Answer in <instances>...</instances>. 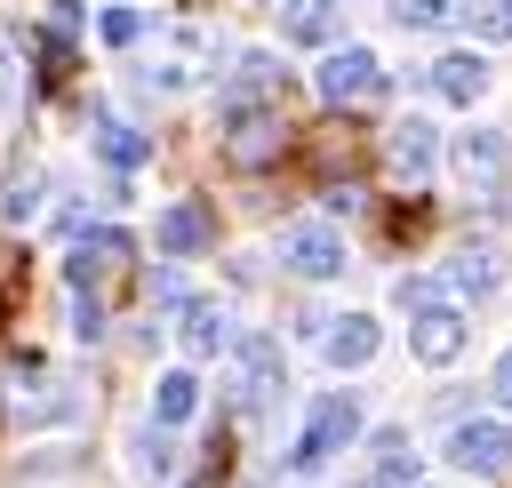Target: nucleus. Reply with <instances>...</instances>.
Returning a JSON list of instances; mask_svg holds the SVG:
<instances>
[{
	"label": "nucleus",
	"instance_id": "5701e85b",
	"mask_svg": "<svg viewBox=\"0 0 512 488\" xmlns=\"http://www.w3.org/2000/svg\"><path fill=\"white\" fill-rule=\"evenodd\" d=\"M96 32H104L112 48H136V40H144V16H136V8H104V24H96Z\"/></svg>",
	"mask_w": 512,
	"mask_h": 488
},
{
	"label": "nucleus",
	"instance_id": "0eeeda50",
	"mask_svg": "<svg viewBox=\"0 0 512 488\" xmlns=\"http://www.w3.org/2000/svg\"><path fill=\"white\" fill-rule=\"evenodd\" d=\"M280 264H288L296 280H336L352 256H344V232H328V224H288V232H280Z\"/></svg>",
	"mask_w": 512,
	"mask_h": 488
},
{
	"label": "nucleus",
	"instance_id": "9d476101",
	"mask_svg": "<svg viewBox=\"0 0 512 488\" xmlns=\"http://www.w3.org/2000/svg\"><path fill=\"white\" fill-rule=\"evenodd\" d=\"M464 336H472L464 304H440V312H416V320H408V352H416L424 368H448V360L464 352Z\"/></svg>",
	"mask_w": 512,
	"mask_h": 488
},
{
	"label": "nucleus",
	"instance_id": "f03ea898",
	"mask_svg": "<svg viewBox=\"0 0 512 488\" xmlns=\"http://www.w3.org/2000/svg\"><path fill=\"white\" fill-rule=\"evenodd\" d=\"M448 160H456V176H464L480 200H504V192H512V136H504V128H464V136L448 144Z\"/></svg>",
	"mask_w": 512,
	"mask_h": 488
},
{
	"label": "nucleus",
	"instance_id": "bb28decb",
	"mask_svg": "<svg viewBox=\"0 0 512 488\" xmlns=\"http://www.w3.org/2000/svg\"><path fill=\"white\" fill-rule=\"evenodd\" d=\"M32 208H40V176H24V184H16V192H8V216H16V224H24V216H32Z\"/></svg>",
	"mask_w": 512,
	"mask_h": 488
},
{
	"label": "nucleus",
	"instance_id": "aec40b11",
	"mask_svg": "<svg viewBox=\"0 0 512 488\" xmlns=\"http://www.w3.org/2000/svg\"><path fill=\"white\" fill-rule=\"evenodd\" d=\"M472 8L464 0H392V24L400 32H448V24H464Z\"/></svg>",
	"mask_w": 512,
	"mask_h": 488
},
{
	"label": "nucleus",
	"instance_id": "f8f14e48",
	"mask_svg": "<svg viewBox=\"0 0 512 488\" xmlns=\"http://www.w3.org/2000/svg\"><path fill=\"white\" fill-rule=\"evenodd\" d=\"M152 240H160V256H200V248L216 240V216H208L200 200H176V208H160Z\"/></svg>",
	"mask_w": 512,
	"mask_h": 488
},
{
	"label": "nucleus",
	"instance_id": "cd10ccee",
	"mask_svg": "<svg viewBox=\"0 0 512 488\" xmlns=\"http://www.w3.org/2000/svg\"><path fill=\"white\" fill-rule=\"evenodd\" d=\"M0 104H8V56H0Z\"/></svg>",
	"mask_w": 512,
	"mask_h": 488
},
{
	"label": "nucleus",
	"instance_id": "a211bd4d",
	"mask_svg": "<svg viewBox=\"0 0 512 488\" xmlns=\"http://www.w3.org/2000/svg\"><path fill=\"white\" fill-rule=\"evenodd\" d=\"M96 152H104L112 168H144V160H152V144H144L128 120H112V112H96Z\"/></svg>",
	"mask_w": 512,
	"mask_h": 488
},
{
	"label": "nucleus",
	"instance_id": "4468645a",
	"mask_svg": "<svg viewBox=\"0 0 512 488\" xmlns=\"http://www.w3.org/2000/svg\"><path fill=\"white\" fill-rule=\"evenodd\" d=\"M432 88H440L448 104H464V112H472V104L488 96V56H480V48H448V56L432 64Z\"/></svg>",
	"mask_w": 512,
	"mask_h": 488
},
{
	"label": "nucleus",
	"instance_id": "20e7f679",
	"mask_svg": "<svg viewBox=\"0 0 512 488\" xmlns=\"http://www.w3.org/2000/svg\"><path fill=\"white\" fill-rule=\"evenodd\" d=\"M280 104H232L224 112V160L232 168H264L272 152H280Z\"/></svg>",
	"mask_w": 512,
	"mask_h": 488
},
{
	"label": "nucleus",
	"instance_id": "ddd939ff",
	"mask_svg": "<svg viewBox=\"0 0 512 488\" xmlns=\"http://www.w3.org/2000/svg\"><path fill=\"white\" fill-rule=\"evenodd\" d=\"M176 336H184V352H192V360H216V352H232V344H240L216 296H192V304H184V320H176Z\"/></svg>",
	"mask_w": 512,
	"mask_h": 488
},
{
	"label": "nucleus",
	"instance_id": "393cba45",
	"mask_svg": "<svg viewBox=\"0 0 512 488\" xmlns=\"http://www.w3.org/2000/svg\"><path fill=\"white\" fill-rule=\"evenodd\" d=\"M72 336H104V304H96V296L72 304Z\"/></svg>",
	"mask_w": 512,
	"mask_h": 488
},
{
	"label": "nucleus",
	"instance_id": "423d86ee",
	"mask_svg": "<svg viewBox=\"0 0 512 488\" xmlns=\"http://www.w3.org/2000/svg\"><path fill=\"white\" fill-rule=\"evenodd\" d=\"M448 464L456 472H512V416H464L448 432Z\"/></svg>",
	"mask_w": 512,
	"mask_h": 488
},
{
	"label": "nucleus",
	"instance_id": "7ed1b4c3",
	"mask_svg": "<svg viewBox=\"0 0 512 488\" xmlns=\"http://www.w3.org/2000/svg\"><path fill=\"white\" fill-rule=\"evenodd\" d=\"M352 440H360V400H352V392H320V400L304 408L296 464H320V456H336V448H352Z\"/></svg>",
	"mask_w": 512,
	"mask_h": 488
},
{
	"label": "nucleus",
	"instance_id": "39448f33",
	"mask_svg": "<svg viewBox=\"0 0 512 488\" xmlns=\"http://www.w3.org/2000/svg\"><path fill=\"white\" fill-rule=\"evenodd\" d=\"M128 232H112V224H96V232H80L72 240V256H64V280H72V296H96L112 272H128Z\"/></svg>",
	"mask_w": 512,
	"mask_h": 488
},
{
	"label": "nucleus",
	"instance_id": "412c9836",
	"mask_svg": "<svg viewBox=\"0 0 512 488\" xmlns=\"http://www.w3.org/2000/svg\"><path fill=\"white\" fill-rule=\"evenodd\" d=\"M392 304L416 320V312H440V304H456V296H448V280H432V272H408V280L392 288Z\"/></svg>",
	"mask_w": 512,
	"mask_h": 488
},
{
	"label": "nucleus",
	"instance_id": "dca6fc26",
	"mask_svg": "<svg viewBox=\"0 0 512 488\" xmlns=\"http://www.w3.org/2000/svg\"><path fill=\"white\" fill-rule=\"evenodd\" d=\"M376 344H384V328H376L368 312L328 320V368H368V360H376Z\"/></svg>",
	"mask_w": 512,
	"mask_h": 488
},
{
	"label": "nucleus",
	"instance_id": "9b49d317",
	"mask_svg": "<svg viewBox=\"0 0 512 488\" xmlns=\"http://www.w3.org/2000/svg\"><path fill=\"white\" fill-rule=\"evenodd\" d=\"M232 360H240V408L256 416V408L280 392V344H272V336H240Z\"/></svg>",
	"mask_w": 512,
	"mask_h": 488
},
{
	"label": "nucleus",
	"instance_id": "f3484780",
	"mask_svg": "<svg viewBox=\"0 0 512 488\" xmlns=\"http://www.w3.org/2000/svg\"><path fill=\"white\" fill-rule=\"evenodd\" d=\"M192 416H200V376H192V368H168V376L152 384V424L176 432V424H192Z\"/></svg>",
	"mask_w": 512,
	"mask_h": 488
},
{
	"label": "nucleus",
	"instance_id": "2eb2a0df",
	"mask_svg": "<svg viewBox=\"0 0 512 488\" xmlns=\"http://www.w3.org/2000/svg\"><path fill=\"white\" fill-rule=\"evenodd\" d=\"M336 24H344L336 0H280V40L296 48H336Z\"/></svg>",
	"mask_w": 512,
	"mask_h": 488
},
{
	"label": "nucleus",
	"instance_id": "1a4fd4ad",
	"mask_svg": "<svg viewBox=\"0 0 512 488\" xmlns=\"http://www.w3.org/2000/svg\"><path fill=\"white\" fill-rule=\"evenodd\" d=\"M440 280H448V296H456V304H488V296L504 288V256H496L488 240H464V248L448 256V272H440Z\"/></svg>",
	"mask_w": 512,
	"mask_h": 488
},
{
	"label": "nucleus",
	"instance_id": "f257e3e1",
	"mask_svg": "<svg viewBox=\"0 0 512 488\" xmlns=\"http://www.w3.org/2000/svg\"><path fill=\"white\" fill-rule=\"evenodd\" d=\"M312 88H320V104H336V112H352V104H376V96H384V64H376V48H360V40H344V48H328V56H320V72H312Z\"/></svg>",
	"mask_w": 512,
	"mask_h": 488
},
{
	"label": "nucleus",
	"instance_id": "6ab92c4d",
	"mask_svg": "<svg viewBox=\"0 0 512 488\" xmlns=\"http://www.w3.org/2000/svg\"><path fill=\"white\" fill-rule=\"evenodd\" d=\"M128 464H136V480H168V472H176V440H168V424H144V432L128 440Z\"/></svg>",
	"mask_w": 512,
	"mask_h": 488
},
{
	"label": "nucleus",
	"instance_id": "6e6552de",
	"mask_svg": "<svg viewBox=\"0 0 512 488\" xmlns=\"http://www.w3.org/2000/svg\"><path fill=\"white\" fill-rule=\"evenodd\" d=\"M384 160H392V176H400V184H424V176L440 168V128H432V120H416V112H408V120H392V128H384Z\"/></svg>",
	"mask_w": 512,
	"mask_h": 488
},
{
	"label": "nucleus",
	"instance_id": "a878e982",
	"mask_svg": "<svg viewBox=\"0 0 512 488\" xmlns=\"http://www.w3.org/2000/svg\"><path fill=\"white\" fill-rule=\"evenodd\" d=\"M488 400H496V408H504V416H512V352H504V360H496V368H488Z\"/></svg>",
	"mask_w": 512,
	"mask_h": 488
},
{
	"label": "nucleus",
	"instance_id": "4be33fe9",
	"mask_svg": "<svg viewBox=\"0 0 512 488\" xmlns=\"http://www.w3.org/2000/svg\"><path fill=\"white\" fill-rule=\"evenodd\" d=\"M464 24H472V40H512V0H488V8H472Z\"/></svg>",
	"mask_w": 512,
	"mask_h": 488
},
{
	"label": "nucleus",
	"instance_id": "b1692460",
	"mask_svg": "<svg viewBox=\"0 0 512 488\" xmlns=\"http://www.w3.org/2000/svg\"><path fill=\"white\" fill-rule=\"evenodd\" d=\"M240 88H256V96L280 88V64H272V56H240Z\"/></svg>",
	"mask_w": 512,
	"mask_h": 488
}]
</instances>
